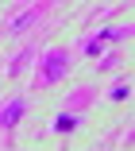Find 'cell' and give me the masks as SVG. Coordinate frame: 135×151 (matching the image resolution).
Returning <instances> with one entry per match:
<instances>
[{
	"label": "cell",
	"mask_w": 135,
	"mask_h": 151,
	"mask_svg": "<svg viewBox=\"0 0 135 151\" xmlns=\"http://www.w3.org/2000/svg\"><path fill=\"white\" fill-rule=\"evenodd\" d=\"M66 70H70V58H66V50H50L46 62H43V81H58Z\"/></svg>",
	"instance_id": "1"
},
{
	"label": "cell",
	"mask_w": 135,
	"mask_h": 151,
	"mask_svg": "<svg viewBox=\"0 0 135 151\" xmlns=\"http://www.w3.org/2000/svg\"><path fill=\"white\" fill-rule=\"evenodd\" d=\"M19 112H23V97H16V101H8L4 109H0V124H4V128H12L16 120H19Z\"/></svg>",
	"instance_id": "2"
},
{
	"label": "cell",
	"mask_w": 135,
	"mask_h": 151,
	"mask_svg": "<svg viewBox=\"0 0 135 151\" xmlns=\"http://www.w3.org/2000/svg\"><path fill=\"white\" fill-rule=\"evenodd\" d=\"M74 124H77V116H58L54 120V132H70Z\"/></svg>",
	"instance_id": "3"
}]
</instances>
